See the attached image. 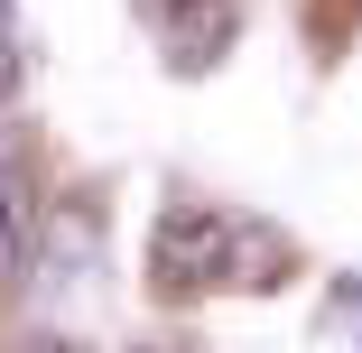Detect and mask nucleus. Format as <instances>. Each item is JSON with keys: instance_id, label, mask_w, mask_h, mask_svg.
<instances>
[{"instance_id": "1", "label": "nucleus", "mask_w": 362, "mask_h": 353, "mask_svg": "<svg viewBox=\"0 0 362 353\" xmlns=\"http://www.w3.org/2000/svg\"><path fill=\"white\" fill-rule=\"evenodd\" d=\"M251 251V224L223 214V204H168L158 233H149V289L158 298H204V289H233Z\"/></svg>"}, {"instance_id": "2", "label": "nucleus", "mask_w": 362, "mask_h": 353, "mask_svg": "<svg viewBox=\"0 0 362 353\" xmlns=\"http://www.w3.org/2000/svg\"><path fill=\"white\" fill-rule=\"evenodd\" d=\"M37 260V186H28V149L19 130L0 121V289Z\"/></svg>"}, {"instance_id": "3", "label": "nucleus", "mask_w": 362, "mask_h": 353, "mask_svg": "<svg viewBox=\"0 0 362 353\" xmlns=\"http://www.w3.org/2000/svg\"><path fill=\"white\" fill-rule=\"evenodd\" d=\"M242 28V0H168V65L177 75H214Z\"/></svg>"}, {"instance_id": "4", "label": "nucleus", "mask_w": 362, "mask_h": 353, "mask_svg": "<svg viewBox=\"0 0 362 353\" xmlns=\"http://www.w3.org/2000/svg\"><path fill=\"white\" fill-rule=\"evenodd\" d=\"M10 353H75V344H65V335H19Z\"/></svg>"}, {"instance_id": "5", "label": "nucleus", "mask_w": 362, "mask_h": 353, "mask_svg": "<svg viewBox=\"0 0 362 353\" xmlns=\"http://www.w3.org/2000/svg\"><path fill=\"white\" fill-rule=\"evenodd\" d=\"M0 47H19V0H0Z\"/></svg>"}]
</instances>
